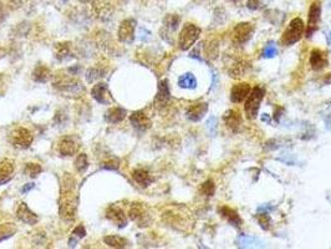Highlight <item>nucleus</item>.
<instances>
[{"mask_svg": "<svg viewBox=\"0 0 331 249\" xmlns=\"http://www.w3.org/2000/svg\"><path fill=\"white\" fill-rule=\"evenodd\" d=\"M17 217L20 219L21 222L26 224H30V226H34V224L37 223L39 221V217L33 212L32 209L29 208L28 204L24 203V202H20L19 206H17Z\"/></svg>", "mask_w": 331, "mask_h": 249, "instance_id": "obj_16", "label": "nucleus"}, {"mask_svg": "<svg viewBox=\"0 0 331 249\" xmlns=\"http://www.w3.org/2000/svg\"><path fill=\"white\" fill-rule=\"evenodd\" d=\"M17 233V226L14 223L0 224V242L5 241Z\"/></svg>", "mask_w": 331, "mask_h": 249, "instance_id": "obj_33", "label": "nucleus"}, {"mask_svg": "<svg viewBox=\"0 0 331 249\" xmlns=\"http://www.w3.org/2000/svg\"><path fill=\"white\" fill-rule=\"evenodd\" d=\"M188 213H181L176 211H168L163 215V221L167 224L176 229L182 231L183 227L187 226V219H188Z\"/></svg>", "mask_w": 331, "mask_h": 249, "instance_id": "obj_12", "label": "nucleus"}, {"mask_svg": "<svg viewBox=\"0 0 331 249\" xmlns=\"http://www.w3.org/2000/svg\"><path fill=\"white\" fill-rule=\"evenodd\" d=\"M248 67H249V64L247 63V61H243V60L238 61V63H235L234 65L232 66L229 74H231L232 78L239 79V78H242V76H246L247 71H248Z\"/></svg>", "mask_w": 331, "mask_h": 249, "instance_id": "obj_30", "label": "nucleus"}, {"mask_svg": "<svg viewBox=\"0 0 331 249\" xmlns=\"http://www.w3.org/2000/svg\"><path fill=\"white\" fill-rule=\"evenodd\" d=\"M200 30L197 25L194 24L187 23L186 25L183 26L182 32H181L180 37H178V45H180V49L186 51L189 48L194 45V43L198 40V37L200 35Z\"/></svg>", "mask_w": 331, "mask_h": 249, "instance_id": "obj_4", "label": "nucleus"}, {"mask_svg": "<svg viewBox=\"0 0 331 249\" xmlns=\"http://www.w3.org/2000/svg\"><path fill=\"white\" fill-rule=\"evenodd\" d=\"M208 111V103L206 102H197L193 103L191 106L188 107L187 110V117L188 120L193 121V122H197V121H200L204 115L207 114Z\"/></svg>", "mask_w": 331, "mask_h": 249, "instance_id": "obj_18", "label": "nucleus"}, {"mask_svg": "<svg viewBox=\"0 0 331 249\" xmlns=\"http://www.w3.org/2000/svg\"><path fill=\"white\" fill-rule=\"evenodd\" d=\"M41 172V166L37 164H28L25 167V173L32 178L37 177V175Z\"/></svg>", "mask_w": 331, "mask_h": 249, "instance_id": "obj_37", "label": "nucleus"}, {"mask_svg": "<svg viewBox=\"0 0 331 249\" xmlns=\"http://www.w3.org/2000/svg\"><path fill=\"white\" fill-rule=\"evenodd\" d=\"M224 122L227 126L233 131H237L239 126L242 125V115L237 110H229L224 114Z\"/></svg>", "mask_w": 331, "mask_h": 249, "instance_id": "obj_23", "label": "nucleus"}, {"mask_svg": "<svg viewBox=\"0 0 331 249\" xmlns=\"http://www.w3.org/2000/svg\"><path fill=\"white\" fill-rule=\"evenodd\" d=\"M106 218H107L109 221H111L115 226L118 227V228H125V227L127 226V222H129L127 216L125 215L122 208H120V207L116 206V204H111V206L107 208V211H106Z\"/></svg>", "mask_w": 331, "mask_h": 249, "instance_id": "obj_11", "label": "nucleus"}, {"mask_svg": "<svg viewBox=\"0 0 331 249\" xmlns=\"http://www.w3.org/2000/svg\"><path fill=\"white\" fill-rule=\"evenodd\" d=\"M61 3H63V4H66V3H69V0H61Z\"/></svg>", "mask_w": 331, "mask_h": 249, "instance_id": "obj_48", "label": "nucleus"}, {"mask_svg": "<svg viewBox=\"0 0 331 249\" xmlns=\"http://www.w3.org/2000/svg\"><path fill=\"white\" fill-rule=\"evenodd\" d=\"M85 235H86V231H85V228H83V226L76 227L71 233V237H70V239H69V246L71 247V248L76 247L77 242L80 241L81 238L85 237Z\"/></svg>", "mask_w": 331, "mask_h": 249, "instance_id": "obj_34", "label": "nucleus"}, {"mask_svg": "<svg viewBox=\"0 0 331 249\" xmlns=\"http://www.w3.org/2000/svg\"><path fill=\"white\" fill-rule=\"evenodd\" d=\"M92 10L100 20H109L114 14V5L111 0H94L92 1Z\"/></svg>", "mask_w": 331, "mask_h": 249, "instance_id": "obj_9", "label": "nucleus"}, {"mask_svg": "<svg viewBox=\"0 0 331 249\" xmlns=\"http://www.w3.org/2000/svg\"><path fill=\"white\" fill-rule=\"evenodd\" d=\"M328 41H329V46H330V49H331V33L328 35Z\"/></svg>", "mask_w": 331, "mask_h": 249, "instance_id": "obj_47", "label": "nucleus"}, {"mask_svg": "<svg viewBox=\"0 0 331 249\" xmlns=\"http://www.w3.org/2000/svg\"><path fill=\"white\" fill-rule=\"evenodd\" d=\"M129 217L140 227H147L149 223V212L143 203H138V202L132 203L129 209Z\"/></svg>", "mask_w": 331, "mask_h": 249, "instance_id": "obj_8", "label": "nucleus"}, {"mask_svg": "<svg viewBox=\"0 0 331 249\" xmlns=\"http://www.w3.org/2000/svg\"><path fill=\"white\" fill-rule=\"evenodd\" d=\"M178 24H180V17L178 15H168L165 19V26L168 30H172V32H174L178 28Z\"/></svg>", "mask_w": 331, "mask_h": 249, "instance_id": "obj_36", "label": "nucleus"}, {"mask_svg": "<svg viewBox=\"0 0 331 249\" xmlns=\"http://www.w3.org/2000/svg\"><path fill=\"white\" fill-rule=\"evenodd\" d=\"M103 74H105V72L100 69H90L89 71H87V75H86V79H87L89 83H92L94 80L103 78V76H105Z\"/></svg>", "mask_w": 331, "mask_h": 249, "instance_id": "obj_39", "label": "nucleus"}, {"mask_svg": "<svg viewBox=\"0 0 331 249\" xmlns=\"http://www.w3.org/2000/svg\"><path fill=\"white\" fill-rule=\"evenodd\" d=\"M103 242L109 247L112 248H125L129 246V241L126 238L118 237V235H109V237L103 238Z\"/></svg>", "mask_w": 331, "mask_h": 249, "instance_id": "obj_31", "label": "nucleus"}, {"mask_svg": "<svg viewBox=\"0 0 331 249\" xmlns=\"http://www.w3.org/2000/svg\"><path fill=\"white\" fill-rule=\"evenodd\" d=\"M126 117V110L121 107H111L109 111H106L105 120L110 123H118Z\"/></svg>", "mask_w": 331, "mask_h": 249, "instance_id": "obj_26", "label": "nucleus"}, {"mask_svg": "<svg viewBox=\"0 0 331 249\" xmlns=\"http://www.w3.org/2000/svg\"><path fill=\"white\" fill-rule=\"evenodd\" d=\"M54 86L60 91L69 92V94H77L79 91H83V87L81 83L76 79L63 78L59 81H55Z\"/></svg>", "mask_w": 331, "mask_h": 249, "instance_id": "obj_13", "label": "nucleus"}, {"mask_svg": "<svg viewBox=\"0 0 331 249\" xmlns=\"http://www.w3.org/2000/svg\"><path fill=\"white\" fill-rule=\"evenodd\" d=\"M178 85H180L182 89H189V90L196 89V86H197V80H196L193 74L188 72V74H184V75H182V76H180V79H178Z\"/></svg>", "mask_w": 331, "mask_h": 249, "instance_id": "obj_32", "label": "nucleus"}, {"mask_svg": "<svg viewBox=\"0 0 331 249\" xmlns=\"http://www.w3.org/2000/svg\"><path fill=\"white\" fill-rule=\"evenodd\" d=\"M330 8H331V3H330Z\"/></svg>", "mask_w": 331, "mask_h": 249, "instance_id": "obj_51", "label": "nucleus"}, {"mask_svg": "<svg viewBox=\"0 0 331 249\" xmlns=\"http://www.w3.org/2000/svg\"><path fill=\"white\" fill-rule=\"evenodd\" d=\"M219 213L220 216H223V217L226 218L227 221H228L232 226H234L235 228H240V227H242L243 224L242 218L239 217V215L235 212L234 209L229 208V207L227 206H223L219 208Z\"/></svg>", "mask_w": 331, "mask_h": 249, "instance_id": "obj_21", "label": "nucleus"}, {"mask_svg": "<svg viewBox=\"0 0 331 249\" xmlns=\"http://www.w3.org/2000/svg\"><path fill=\"white\" fill-rule=\"evenodd\" d=\"M254 33V26L250 23H240L233 30V35H232V40L233 43L238 44V45H243V44L248 43L253 36Z\"/></svg>", "mask_w": 331, "mask_h": 249, "instance_id": "obj_7", "label": "nucleus"}, {"mask_svg": "<svg viewBox=\"0 0 331 249\" xmlns=\"http://www.w3.org/2000/svg\"><path fill=\"white\" fill-rule=\"evenodd\" d=\"M134 29H136V20L134 19L123 20L118 28V40L121 43L131 44L134 40Z\"/></svg>", "mask_w": 331, "mask_h": 249, "instance_id": "obj_10", "label": "nucleus"}, {"mask_svg": "<svg viewBox=\"0 0 331 249\" xmlns=\"http://www.w3.org/2000/svg\"><path fill=\"white\" fill-rule=\"evenodd\" d=\"M132 178H133L141 187H149L153 182V177L149 175V171L145 168H137L132 172Z\"/></svg>", "mask_w": 331, "mask_h": 249, "instance_id": "obj_25", "label": "nucleus"}, {"mask_svg": "<svg viewBox=\"0 0 331 249\" xmlns=\"http://www.w3.org/2000/svg\"><path fill=\"white\" fill-rule=\"evenodd\" d=\"M130 121H131V125L140 132H145L151 127L152 122L149 120V117L145 112L142 111H136L131 115L130 117Z\"/></svg>", "mask_w": 331, "mask_h": 249, "instance_id": "obj_15", "label": "nucleus"}, {"mask_svg": "<svg viewBox=\"0 0 331 249\" xmlns=\"http://www.w3.org/2000/svg\"><path fill=\"white\" fill-rule=\"evenodd\" d=\"M101 167L105 169H109V171H117L118 167H120V162H118L117 160L112 158V160L105 161V162L101 165Z\"/></svg>", "mask_w": 331, "mask_h": 249, "instance_id": "obj_40", "label": "nucleus"}, {"mask_svg": "<svg viewBox=\"0 0 331 249\" xmlns=\"http://www.w3.org/2000/svg\"><path fill=\"white\" fill-rule=\"evenodd\" d=\"M81 3H89V0H80Z\"/></svg>", "mask_w": 331, "mask_h": 249, "instance_id": "obj_49", "label": "nucleus"}, {"mask_svg": "<svg viewBox=\"0 0 331 249\" xmlns=\"http://www.w3.org/2000/svg\"><path fill=\"white\" fill-rule=\"evenodd\" d=\"M329 61L328 57H326L325 52L321 51L319 49H314L311 51L310 55V66L311 69L315 70V71H320V70L325 69L328 66Z\"/></svg>", "mask_w": 331, "mask_h": 249, "instance_id": "obj_19", "label": "nucleus"}, {"mask_svg": "<svg viewBox=\"0 0 331 249\" xmlns=\"http://www.w3.org/2000/svg\"><path fill=\"white\" fill-rule=\"evenodd\" d=\"M55 57L57 60L64 61L66 59H69L70 54H71V43H59L55 45L54 49Z\"/></svg>", "mask_w": 331, "mask_h": 249, "instance_id": "obj_28", "label": "nucleus"}, {"mask_svg": "<svg viewBox=\"0 0 331 249\" xmlns=\"http://www.w3.org/2000/svg\"><path fill=\"white\" fill-rule=\"evenodd\" d=\"M265 95V90L260 87V86H255L254 89L250 90L248 95V99L244 105V112L247 115L248 120H255L259 112L260 103H262L263 99Z\"/></svg>", "mask_w": 331, "mask_h": 249, "instance_id": "obj_2", "label": "nucleus"}, {"mask_svg": "<svg viewBox=\"0 0 331 249\" xmlns=\"http://www.w3.org/2000/svg\"><path fill=\"white\" fill-rule=\"evenodd\" d=\"M50 76H51V71L46 67V66L44 65H39L36 66V69L34 70V72H33V79H34L36 83H46V81L50 79Z\"/></svg>", "mask_w": 331, "mask_h": 249, "instance_id": "obj_29", "label": "nucleus"}, {"mask_svg": "<svg viewBox=\"0 0 331 249\" xmlns=\"http://www.w3.org/2000/svg\"><path fill=\"white\" fill-rule=\"evenodd\" d=\"M247 6L250 10H258L260 8V0H248Z\"/></svg>", "mask_w": 331, "mask_h": 249, "instance_id": "obj_44", "label": "nucleus"}, {"mask_svg": "<svg viewBox=\"0 0 331 249\" xmlns=\"http://www.w3.org/2000/svg\"><path fill=\"white\" fill-rule=\"evenodd\" d=\"M214 189H215V187H214L213 181L209 180L207 181L206 183L202 184V187H200V192L204 196H207V197H211V196L214 195Z\"/></svg>", "mask_w": 331, "mask_h": 249, "instance_id": "obj_38", "label": "nucleus"}, {"mask_svg": "<svg viewBox=\"0 0 331 249\" xmlns=\"http://www.w3.org/2000/svg\"><path fill=\"white\" fill-rule=\"evenodd\" d=\"M169 98H171V94H169L168 81L167 80L160 81V83H158V92L157 96H156V100H154V103H156L157 106H163V105L167 103Z\"/></svg>", "mask_w": 331, "mask_h": 249, "instance_id": "obj_22", "label": "nucleus"}, {"mask_svg": "<svg viewBox=\"0 0 331 249\" xmlns=\"http://www.w3.org/2000/svg\"><path fill=\"white\" fill-rule=\"evenodd\" d=\"M0 51H3V50H1V49H0ZM0 57H1V55H0Z\"/></svg>", "mask_w": 331, "mask_h": 249, "instance_id": "obj_50", "label": "nucleus"}, {"mask_svg": "<svg viewBox=\"0 0 331 249\" xmlns=\"http://www.w3.org/2000/svg\"><path fill=\"white\" fill-rule=\"evenodd\" d=\"M320 20H321V4L319 1L311 4L310 9H309V19H308V26H306V37L310 39L314 33L319 29Z\"/></svg>", "mask_w": 331, "mask_h": 249, "instance_id": "obj_6", "label": "nucleus"}, {"mask_svg": "<svg viewBox=\"0 0 331 249\" xmlns=\"http://www.w3.org/2000/svg\"><path fill=\"white\" fill-rule=\"evenodd\" d=\"M75 167H76V169L79 172L86 171V168L89 167L87 155H85V153H80V155H79V157L76 158V161H75Z\"/></svg>", "mask_w": 331, "mask_h": 249, "instance_id": "obj_35", "label": "nucleus"}, {"mask_svg": "<svg viewBox=\"0 0 331 249\" xmlns=\"http://www.w3.org/2000/svg\"><path fill=\"white\" fill-rule=\"evenodd\" d=\"M14 162L5 158L0 162V186L8 183L14 177Z\"/></svg>", "mask_w": 331, "mask_h": 249, "instance_id": "obj_20", "label": "nucleus"}, {"mask_svg": "<svg viewBox=\"0 0 331 249\" xmlns=\"http://www.w3.org/2000/svg\"><path fill=\"white\" fill-rule=\"evenodd\" d=\"M207 129H208V132L211 135H215L217 132V118L215 117H211L208 121H207Z\"/></svg>", "mask_w": 331, "mask_h": 249, "instance_id": "obj_43", "label": "nucleus"}, {"mask_svg": "<svg viewBox=\"0 0 331 249\" xmlns=\"http://www.w3.org/2000/svg\"><path fill=\"white\" fill-rule=\"evenodd\" d=\"M91 96L97 101V102L107 105L111 102V95H110L109 86L103 83H99L92 87Z\"/></svg>", "mask_w": 331, "mask_h": 249, "instance_id": "obj_14", "label": "nucleus"}, {"mask_svg": "<svg viewBox=\"0 0 331 249\" xmlns=\"http://www.w3.org/2000/svg\"><path fill=\"white\" fill-rule=\"evenodd\" d=\"M9 140L12 142V145L17 149H28L30 145L33 143V135L32 132L29 130L24 129V127H19V129H15L14 131L10 133L9 136Z\"/></svg>", "mask_w": 331, "mask_h": 249, "instance_id": "obj_5", "label": "nucleus"}, {"mask_svg": "<svg viewBox=\"0 0 331 249\" xmlns=\"http://www.w3.org/2000/svg\"><path fill=\"white\" fill-rule=\"evenodd\" d=\"M77 151V145L75 143V141L70 137H64L61 138L60 143H59V152L60 155L64 157H67V156H74Z\"/></svg>", "mask_w": 331, "mask_h": 249, "instance_id": "obj_24", "label": "nucleus"}, {"mask_svg": "<svg viewBox=\"0 0 331 249\" xmlns=\"http://www.w3.org/2000/svg\"><path fill=\"white\" fill-rule=\"evenodd\" d=\"M237 246L242 248H260L263 247V242L251 235H240L237 239Z\"/></svg>", "mask_w": 331, "mask_h": 249, "instance_id": "obj_27", "label": "nucleus"}, {"mask_svg": "<svg viewBox=\"0 0 331 249\" xmlns=\"http://www.w3.org/2000/svg\"><path fill=\"white\" fill-rule=\"evenodd\" d=\"M258 221H259L260 227L263 229H268L269 224H270V218L266 213H262V215H258Z\"/></svg>", "mask_w": 331, "mask_h": 249, "instance_id": "obj_42", "label": "nucleus"}, {"mask_svg": "<svg viewBox=\"0 0 331 249\" xmlns=\"http://www.w3.org/2000/svg\"><path fill=\"white\" fill-rule=\"evenodd\" d=\"M263 55H264V57H265V59H271V57H275L278 55L277 46H275L274 44H269L265 49H264V52H263Z\"/></svg>", "mask_w": 331, "mask_h": 249, "instance_id": "obj_41", "label": "nucleus"}, {"mask_svg": "<svg viewBox=\"0 0 331 249\" xmlns=\"http://www.w3.org/2000/svg\"><path fill=\"white\" fill-rule=\"evenodd\" d=\"M35 187V183H28L26 186H24L23 188H21V193H26L29 192V191H32L33 188Z\"/></svg>", "mask_w": 331, "mask_h": 249, "instance_id": "obj_45", "label": "nucleus"}, {"mask_svg": "<svg viewBox=\"0 0 331 249\" xmlns=\"http://www.w3.org/2000/svg\"><path fill=\"white\" fill-rule=\"evenodd\" d=\"M5 19V12H4L3 4L0 3V24L3 23V20Z\"/></svg>", "mask_w": 331, "mask_h": 249, "instance_id": "obj_46", "label": "nucleus"}, {"mask_svg": "<svg viewBox=\"0 0 331 249\" xmlns=\"http://www.w3.org/2000/svg\"><path fill=\"white\" fill-rule=\"evenodd\" d=\"M79 195L77 183L71 173H64L61 180L60 198H59V213L64 221H72L76 216Z\"/></svg>", "mask_w": 331, "mask_h": 249, "instance_id": "obj_1", "label": "nucleus"}, {"mask_svg": "<svg viewBox=\"0 0 331 249\" xmlns=\"http://www.w3.org/2000/svg\"><path fill=\"white\" fill-rule=\"evenodd\" d=\"M304 30H305V25H304L303 19L295 17L289 23L288 28L285 29L283 37H281V43L285 46L294 45L295 43H298L303 37Z\"/></svg>", "mask_w": 331, "mask_h": 249, "instance_id": "obj_3", "label": "nucleus"}, {"mask_svg": "<svg viewBox=\"0 0 331 249\" xmlns=\"http://www.w3.org/2000/svg\"><path fill=\"white\" fill-rule=\"evenodd\" d=\"M250 90H251L250 85L247 83H237V85H234L231 90L232 102L240 103L242 101H244L247 98H248Z\"/></svg>", "mask_w": 331, "mask_h": 249, "instance_id": "obj_17", "label": "nucleus"}]
</instances>
